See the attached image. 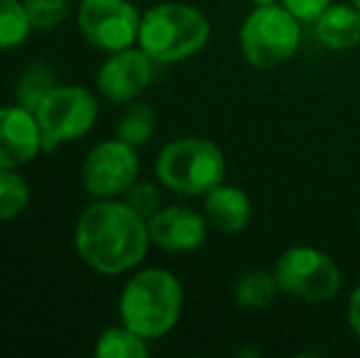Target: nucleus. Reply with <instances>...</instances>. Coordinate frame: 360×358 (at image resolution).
<instances>
[{
    "label": "nucleus",
    "mask_w": 360,
    "mask_h": 358,
    "mask_svg": "<svg viewBox=\"0 0 360 358\" xmlns=\"http://www.w3.org/2000/svg\"><path fill=\"white\" fill-rule=\"evenodd\" d=\"M277 292L280 285L272 270H248L233 285V300L243 309H267Z\"/></svg>",
    "instance_id": "15"
},
{
    "label": "nucleus",
    "mask_w": 360,
    "mask_h": 358,
    "mask_svg": "<svg viewBox=\"0 0 360 358\" xmlns=\"http://www.w3.org/2000/svg\"><path fill=\"white\" fill-rule=\"evenodd\" d=\"M211 39V23L186 3H160L143 13L138 47L155 64H176L199 54Z\"/></svg>",
    "instance_id": "3"
},
{
    "label": "nucleus",
    "mask_w": 360,
    "mask_h": 358,
    "mask_svg": "<svg viewBox=\"0 0 360 358\" xmlns=\"http://www.w3.org/2000/svg\"><path fill=\"white\" fill-rule=\"evenodd\" d=\"M30 204V186L15 170L0 167V221L20 216Z\"/></svg>",
    "instance_id": "20"
},
{
    "label": "nucleus",
    "mask_w": 360,
    "mask_h": 358,
    "mask_svg": "<svg viewBox=\"0 0 360 358\" xmlns=\"http://www.w3.org/2000/svg\"><path fill=\"white\" fill-rule=\"evenodd\" d=\"M147 219L130 204L98 199L81 211L74 229V245L91 270L101 275H123L138 268L150 248Z\"/></svg>",
    "instance_id": "1"
},
{
    "label": "nucleus",
    "mask_w": 360,
    "mask_h": 358,
    "mask_svg": "<svg viewBox=\"0 0 360 358\" xmlns=\"http://www.w3.org/2000/svg\"><path fill=\"white\" fill-rule=\"evenodd\" d=\"M39 130H42L44 153H52L59 145L79 140L94 128L98 118V101L84 87L64 84L49 91L47 98L34 110Z\"/></svg>",
    "instance_id": "7"
},
{
    "label": "nucleus",
    "mask_w": 360,
    "mask_h": 358,
    "mask_svg": "<svg viewBox=\"0 0 360 358\" xmlns=\"http://www.w3.org/2000/svg\"><path fill=\"white\" fill-rule=\"evenodd\" d=\"M123 201L133 206L143 219H150V216H155L157 211H160V201H162L160 186L152 184V181H140L138 179L123 194Z\"/></svg>",
    "instance_id": "22"
},
{
    "label": "nucleus",
    "mask_w": 360,
    "mask_h": 358,
    "mask_svg": "<svg viewBox=\"0 0 360 358\" xmlns=\"http://www.w3.org/2000/svg\"><path fill=\"white\" fill-rule=\"evenodd\" d=\"M155 174L157 181L174 194L206 196L226 177V155L211 140L186 135L162 148Z\"/></svg>",
    "instance_id": "4"
},
{
    "label": "nucleus",
    "mask_w": 360,
    "mask_h": 358,
    "mask_svg": "<svg viewBox=\"0 0 360 358\" xmlns=\"http://www.w3.org/2000/svg\"><path fill=\"white\" fill-rule=\"evenodd\" d=\"M184 307V290L174 272L162 268L140 270L120 292L118 314L128 329L147 341L167 336L176 326Z\"/></svg>",
    "instance_id": "2"
},
{
    "label": "nucleus",
    "mask_w": 360,
    "mask_h": 358,
    "mask_svg": "<svg viewBox=\"0 0 360 358\" xmlns=\"http://www.w3.org/2000/svg\"><path fill=\"white\" fill-rule=\"evenodd\" d=\"M147 229L157 248L167 253H191L206 243L209 221L189 206L172 204L160 206V211L147 219Z\"/></svg>",
    "instance_id": "11"
},
{
    "label": "nucleus",
    "mask_w": 360,
    "mask_h": 358,
    "mask_svg": "<svg viewBox=\"0 0 360 358\" xmlns=\"http://www.w3.org/2000/svg\"><path fill=\"white\" fill-rule=\"evenodd\" d=\"M348 324L360 341V285L351 292V300H348Z\"/></svg>",
    "instance_id": "24"
},
{
    "label": "nucleus",
    "mask_w": 360,
    "mask_h": 358,
    "mask_svg": "<svg viewBox=\"0 0 360 358\" xmlns=\"http://www.w3.org/2000/svg\"><path fill=\"white\" fill-rule=\"evenodd\" d=\"M252 5H270V3H280V0H250Z\"/></svg>",
    "instance_id": "25"
},
{
    "label": "nucleus",
    "mask_w": 360,
    "mask_h": 358,
    "mask_svg": "<svg viewBox=\"0 0 360 358\" xmlns=\"http://www.w3.org/2000/svg\"><path fill=\"white\" fill-rule=\"evenodd\" d=\"M32 32L25 0H0V52H10L25 44Z\"/></svg>",
    "instance_id": "18"
},
{
    "label": "nucleus",
    "mask_w": 360,
    "mask_h": 358,
    "mask_svg": "<svg viewBox=\"0 0 360 358\" xmlns=\"http://www.w3.org/2000/svg\"><path fill=\"white\" fill-rule=\"evenodd\" d=\"M204 216L211 229L221 234H240L252 216L250 196L233 184H218L206 194L204 201Z\"/></svg>",
    "instance_id": "13"
},
{
    "label": "nucleus",
    "mask_w": 360,
    "mask_h": 358,
    "mask_svg": "<svg viewBox=\"0 0 360 358\" xmlns=\"http://www.w3.org/2000/svg\"><path fill=\"white\" fill-rule=\"evenodd\" d=\"M76 23L91 47L110 54L138 44L143 15L130 0H81Z\"/></svg>",
    "instance_id": "8"
},
{
    "label": "nucleus",
    "mask_w": 360,
    "mask_h": 358,
    "mask_svg": "<svg viewBox=\"0 0 360 358\" xmlns=\"http://www.w3.org/2000/svg\"><path fill=\"white\" fill-rule=\"evenodd\" d=\"M54 87H57V77H54V72L47 64H30L20 74L18 84H15V98H18L20 106H25V108H30L34 113Z\"/></svg>",
    "instance_id": "17"
},
{
    "label": "nucleus",
    "mask_w": 360,
    "mask_h": 358,
    "mask_svg": "<svg viewBox=\"0 0 360 358\" xmlns=\"http://www.w3.org/2000/svg\"><path fill=\"white\" fill-rule=\"evenodd\" d=\"M44 153L37 115L20 103L0 108V167L18 170Z\"/></svg>",
    "instance_id": "12"
},
{
    "label": "nucleus",
    "mask_w": 360,
    "mask_h": 358,
    "mask_svg": "<svg viewBox=\"0 0 360 358\" xmlns=\"http://www.w3.org/2000/svg\"><path fill=\"white\" fill-rule=\"evenodd\" d=\"M140 177L138 148L125 140H103L89 150L81 165L84 189L96 199H118Z\"/></svg>",
    "instance_id": "9"
},
{
    "label": "nucleus",
    "mask_w": 360,
    "mask_h": 358,
    "mask_svg": "<svg viewBox=\"0 0 360 358\" xmlns=\"http://www.w3.org/2000/svg\"><path fill=\"white\" fill-rule=\"evenodd\" d=\"M32 30H54L69 18V0H25Z\"/></svg>",
    "instance_id": "21"
},
{
    "label": "nucleus",
    "mask_w": 360,
    "mask_h": 358,
    "mask_svg": "<svg viewBox=\"0 0 360 358\" xmlns=\"http://www.w3.org/2000/svg\"><path fill=\"white\" fill-rule=\"evenodd\" d=\"M94 354L98 358H145L147 356V339L135 334L133 329L120 321V326H108L98 336L94 346Z\"/></svg>",
    "instance_id": "16"
},
{
    "label": "nucleus",
    "mask_w": 360,
    "mask_h": 358,
    "mask_svg": "<svg viewBox=\"0 0 360 358\" xmlns=\"http://www.w3.org/2000/svg\"><path fill=\"white\" fill-rule=\"evenodd\" d=\"M280 3L285 5L299 23H314L331 5V0H280Z\"/></svg>",
    "instance_id": "23"
},
{
    "label": "nucleus",
    "mask_w": 360,
    "mask_h": 358,
    "mask_svg": "<svg viewBox=\"0 0 360 358\" xmlns=\"http://www.w3.org/2000/svg\"><path fill=\"white\" fill-rule=\"evenodd\" d=\"M157 128V113L147 103H133L123 113L118 123V138L133 148H143L150 143Z\"/></svg>",
    "instance_id": "19"
},
{
    "label": "nucleus",
    "mask_w": 360,
    "mask_h": 358,
    "mask_svg": "<svg viewBox=\"0 0 360 358\" xmlns=\"http://www.w3.org/2000/svg\"><path fill=\"white\" fill-rule=\"evenodd\" d=\"M277 285L282 292L307 305L331 302L341 290V268L336 260L314 245H292L277 258Z\"/></svg>",
    "instance_id": "6"
},
{
    "label": "nucleus",
    "mask_w": 360,
    "mask_h": 358,
    "mask_svg": "<svg viewBox=\"0 0 360 358\" xmlns=\"http://www.w3.org/2000/svg\"><path fill=\"white\" fill-rule=\"evenodd\" d=\"M351 3H353V5H356V8L360 10V0H351Z\"/></svg>",
    "instance_id": "26"
},
{
    "label": "nucleus",
    "mask_w": 360,
    "mask_h": 358,
    "mask_svg": "<svg viewBox=\"0 0 360 358\" xmlns=\"http://www.w3.org/2000/svg\"><path fill=\"white\" fill-rule=\"evenodd\" d=\"M152 67H155V62L140 47L110 52L98 69L96 89L110 103H128L150 87Z\"/></svg>",
    "instance_id": "10"
},
{
    "label": "nucleus",
    "mask_w": 360,
    "mask_h": 358,
    "mask_svg": "<svg viewBox=\"0 0 360 358\" xmlns=\"http://www.w3.org/2000/svg\"><path fill=\"white\" fill-rule=\"evenodd\" d=\"M245 62L257 72H272L294 57L302 42V25L282 3L255 5L238 32Z\"/></svg>",
    "instance_id": "5"
},
{
    "label": "nucleus",
    "mask_w": 360,
    "mask_h": 358,
    "mask_svg": "<svg viewBox=\"0 0 360 358\" xmlns=\"http://www.w3.org/2000/svg\"><path fill=\"white\" fill-rule=\"evenodd\" d=\"M314 34L326 49L346 52L360 44V10L356 5H328L314 20Z\"/></svg>",
    "instance_id": "14"
}]
</instances>
